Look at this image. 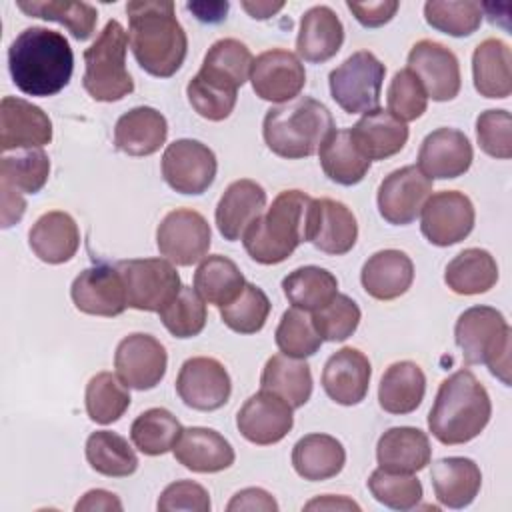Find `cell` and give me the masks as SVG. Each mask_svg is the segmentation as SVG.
Returning a JSON list of instances; mask_svg holds the SVG:
<instances>
[{"mask_svg": "<svg viewBox=\"0 0 512 512\" xmlns=\"http://www.w3.org/2000/svg\"><path fill=\"white\" fill-rule=\"evenodd\" d=\"M128 44L138 66L158 78L180 70L188 52V36L170 0H132L126 4Z\"/></svg>", "mask_w": 512, "mask_h": 512, "instance_id": "1", "label": "cell"}, {"mask_svg": "<svg viewBox=\"0 0 512 512\" xmlns=\"http://www.w3.org/2000/svg\"><path fill=\"white\" fill-rule=\"evenodd\" d=\"M8 70L20 92L46 98L68 86L74 54L64 34L44 26H30L8 46Z\"/></svg>", "mask_w": 512, "mask_h": 512, "instance_id": "2", "label": "cell"}, {"mask_svg": "<svg viewBox=\"0 0 512 512\" xmlns=\"http://www.w3.org/2000/svg\"><path fill=\"white\" fill-rule=\"evenodd\" d=\"M490 416L488 390L472 370L462 368L440 382L428 414V430L446 446L466 444L488 426Z\"/></svg>", "mask_w": 512, "mask_h": 512, "instance_id": "3", "label": "cell"}, {"mask_svg": "<svg viewBox=\"0 0 512 512\" xmlns=\"http://www.w3.org/2000/svg\"><path fill=\"white\" fill-rule=\"evenodd\" d=\"M312 202L302 190H282L244 232L242 244L248 256L264 266L280 264L308 242Z\"/></svg>", "mask_w": 512, "mask_h": 512, "instance_id": "4", "label": "cell"}, {"mask_svg": "<svg viewBox=\"0 0 512 512\" xmlns=\"http://www.w3.org/2000/svg\"><path fill=\"white\" fill-rule=\"evenodd\" d=\"M336 130L330 110L316 98L298 96L272 106L262 122L266 146L282 158L298 160L318 152L322 142Z\"/></svg>", "mask_w": 512, "mask_h": 512, "instance_id": "5", "label": "cell"}, {"mask_svg": "<svg viewBox=\"0 0 512 512\" xmlns=\"http://www.w3.org/2000/svg\"><path fill=\"white\" fill-rule=\"evenodd\" d=\"M454 340L466 364H486L492 376L510 386L512 330L500 310L482 304L464 310L456 320Z\"/></svg>", "mask_w": 512, "mask_h": 512, "instance_id": "6", "label": "cell"}, {"mask_svg": "<svg viewBox=\"0 0 512 512\" xmlns=\"http://www.w3.org/2000/svg\"><path fill=\"white\" fill-rule=\"evenodd\" d=\"M126 50L128 34L118 20H108L92 46L84 50L82 86L96 102H118L134 90Z\"/></svg>", "mask_w": 512, "mask_h": 512, "instance_id": "7", "label": "cell"}, {"mask_svg": "<svg viewBox=\"0 0 512 512\" xmlns=\"http://www.w3.org/2000/svg\"><path fill=\"white\" fill-rule=\"evenodd\" d=\"M386 66L370 52L358 50L328 76L330 94L348 114H366L380 104Z\"/></svg>", "mask_w": 512, "mask_h": 512, "instance_id": "8", "label": "cell"}, {"mask_svg": "<svg viewBox=\"0 0 512 512\" xmlns=\"http://www.w3.org/2000/svg\"><path fill=\"white\" fill-rule=\"evenodd\" d=\"M126 286L128 306L160 312L182 288L180 276L166 258H132L116 262Z\"/></svg>", "mask_w": 512, "mask_h": 512, "instance_id": "9", "label": "cell"}, {"mask_svg": "<svg viewBox=\"0 0 512 512\" xmlns=\"http://www.w3.org/2000/svg\"><path fill=\"white\" fill-rule=\"evenodd\" d=\"M212 244L208 220L192 208L168 212L156 228L160 256L176 266H192L206 258Z\"/></svg>", "mask_w": 512, "mask_h": 512, "instance_id": "10", "label": "cell"}, {"mask_svg": "<svg viewBox=\"0 0 512 512\" xmlns=\"http://www.w3.org/2000/svg\"><path fill=\"white\" fill-rule=\"evenodd\" d=\"M160 166L166 184L180 194L206 192L212 186L218 170L212 148L192 138H180L168 144Z\"/></svg>", "mask_w": 512, "mask_h": 512, "instance_id": "11", "label": "cell"}, {"mask_svg": "<svg viewBox=\"0 0 512 512\" xmlns=\"http://www.w3.org/2000/svg\"><path fill=\"white\" fill-rule=\"evenodd\" d=\"M476 212L472 200L458 190L430 194L420 210V230L434 246L462 242L474 228Z\"/></svg>", "mask_w": 512, "mask_h": 512, "instance_id": "12", "label": "cell"}, {"mask_svg": "<svg viewBox=\"0 0 512 512\" xmlns=\"http://www.w3.org/2000/svg\"><path fill=\"white\" fill-rule=\"evenodd\" d=\"M432 194V180L414 164L392 170L378 186L376 202L380 216L394 224L406 226L420 216L424 202Z\"/></svg>", "mask_w": 512, "mask_h": 512, "instance_id": "13", "label": "cell"}, {"mask_svg": "<svg viewBox=\"0 0 512 512\" xmlns=\"http://www.w3.org/2000/svg\"><path fill=\"white\" fill-rule=\"evenodd\" d=\"M176 392L188 408L212 412L228 402L232 380L220 360L210 356H194L180 366L176 376Z\"/></svg>", "mask_w": 512, "mask_h": 512, "instance_id": "14", "label": "cell"}, {"mask_svg": "<svg viewBox=\"0 0 512 512\" xmlns=\"http://www.w3.org/2000/svg\"><path fill=\"white\" fill-rule=\"evenodd\" d=\"M168 354L164 344L152 334L134 332L124 336L114 352L118 378L134 390H150L166 374Z\"/></svg>", "mask_w": 512, "mask_h": 512, "instance_id": "15", "label": "cell"}, {"mask_svg": "<svg viewBox=\"0 0 512 512\" xmlns=\"http://www.w3.org/2000/svg\"><path fill=\"white\" fill-rule=\"evenodd\" d=\"M408 70L420 80L426 96L436 102L454 100L460 92V62L448 46L436 40L424 38L410 48Z\"/></svg>", "mask_w": 512, "mask_h": 512, "instance_id": "16", "label": "cell"}, {"mask_svg": "<svg viewBox=\"0 0 512 512\" xmlns=\"http://www.w3.org/2000/svg\"><path fill=\"white\" fill-rule=\"evenodd\" d=\"M250 82L258 98L274 104H286L298 98L306 84L304 64L294 52L272 48L254 58Z\"/></svg>", "mask_w": 512, "mask_h": 512, "instance_id": "17", "label": "cell"}, {"mask_svg": "<svg viewBox=\"0 0 512 512\" xmlns=\"http://www.w3.org/2000/svg\"><path fill=\"white\" fill-rule=\"evenodd\" d=\"M70 296L74 306L90 316L114 318L128 308L124 278L116 264H96L82 270L70 286Z\"/></svg>", "mask_w": 512, "mask_h": 512, "instance_id": "18", "label": "cell"}, {"mask_svg": "<svg viewBox=\"0 0 512 512\" xmlns=\"http://www.w3.org/2000/svg\"><path fill=\"white\" fill-rule=\"evenodd\" d=\"M292 406L280 396L262 390L252 394L236 414L238 432L252 444L270 446L280 442L294 426Z\"/></svg>", "mask_w": 512, "mask_h": 512, "instance_id": "19", "label": "cell"}, {"mask_svg": "<svg viewBox=\"0 0 512 512\" xmlns=\"http://www.w3.org/2000/svg\"><path fill=\"white\" fill-rule=\"evenodd\" d=\"M52 140L48 114L18 96H4L0 102V150L42 148Z\"/></svg>", "mask_w": 512, "mask_h": 512, "instance_id": "20", "label": "cell"}, {"mask_svg": "<svg viewBox=\"0 0 512 512\" xmlns=\"http://www.w3.org/2000/svg\"><path fill=\"white\" fill-rule=\"evenodd\" d=\"M474 150L468 136L456 128H436L420 144L418 168L430 180L458 178L472 166Z\"/></svg>", "mask_w": 512, "mask_h": 512, "instance_id": "21", "label": "cell"}, {"mask_svg": "<svg viewBox=\"0 0 512 512\" xmlns=\"http://www.w3.org/2000/svg\"><path fill=\"white\" fill-rule=\"evenodd\" d=\"M372 366L364 352L344 346L334 352L322 370V388L330 400L342 406L360 404L370 386Z\"/></svg>", "mask_w": 512, "mask_h": 512, "instance_id": "22", "label": "cell"}, {"mask_svg": "<svg viewBox=\"0 0 512 512\" xmlns=\"http://www.w3.org/2000/svg\"><path fill=\"white\" fill-rule=\"evenodd\" d=\"M358 240V222L354 212L340 200L314 198L310 212L308 242L320 252L342 256Z\"/></svg>", "mask_w": 512, "mask_h": 512, "instance_id": "23", "label": "cell"}, {"mask_svg": "<svg viewBox=\"0 0 512 512\" xmlns=\"http://www.w3.org/2000/svg\"><path fill=\"white\" fill-rule=\"evenodd\" d=\"M266 208V190L250 180L240 178L228 184L224 194L216 204V226L224 240L236 242L242 240L244 232Z\"/></svg>", "mask_w": 512, "mask_h": 512, "instance_id": "24", "label": "cell"}, {"mask_svg": "<svg viewBox=\"0 0 512 512\" xmlns=\"http://www.w3.org/2000/svg\"><path fill=\"white\" fill-rule=\"evenodd\" d=\"M172 452L178 464L198 474L222 472L236 458L232 444L220 432L204 426L184 428Z\"/></svg>", "mask_w": 512, "mask_h": 512, "instance_id": "25", "label": "cell"}, {"mask_svg": "<svg viewBox=\"0 0 512 512\" xmlns=\"http://www.w3.org/2000/svg\"><path fill=\"white\" fill-rule=\"evenodd\" d=\"M432 448L428 434L414 426L388 428L376 444L378 468L398 474H416L430 464Z\"/></svg>", "mask_w": 512, "mask_h": 512, "instance_id": "26", "label": "cell"}, {"mask_svg": "<svg viewBox=\"0 0 512 512\" xmlns=\"http://www.w3.org/2000/svg\"><path fill=\"white\" fill-rule=\"evenodd\" d=\"M344 42V26L338 14L324 4L308 8L300 18L296 52L312 64H322L338 54Z\"/></svg>", "mask_w": 512, "mask_h": 512, "instance_id": "27", "label": "cell"}, {"mask_svg": "<svg viewBox=\"0 0 512 512\" xmlns=\"http://www.w3.org/2000/svg\"><path fill=\"white\" fill-rule=\"evenodd\" d=\"M414 280V264L410 256L396 248L374 252L362 266L360 282L376 300H394L408 292Z\"/></svg>", "mask_w": 512, "mask_h": 512, "instance_id": "28", "label": "cell"}, {"mask_svg": "<svg viewBox=\"0 0 512 512\" xmlns=\"http://www.w3.org/2000/svg\"><path fill=\"white\" fill-rule=\"evenodd\" d=\"M28 244L42 262L64 264L78 252L80 230L68 212L50 210L32 224Z\"/></svg>", "mask_w": 512, "mask_h": 512, "instance_id": "29", "label": "cell"}, {"mask_svg": "<svg viewBox=\"0 0 512 512\" xmlns=\"http://www.w3.org/2000/svg\"><path fill=\"white\" fill-rule=\"evenodd\" d=\"M168 136V122L152 106H136L124 112L114 126V146L128 156H150Z\"/></svg>", "mask_w": 512, "mask_h": 512, "instance_id": "30", "label": "cell"}, {"mask_svg": "<svg viewBox=\"0 0 512 512\" xmlns=\"http://www.w3.org/2000/svg\"><path fill=\"white\" fill-rule=\"evenodd\" d=\"M430 480L434 494L442 506L466 508L480 492L482 472L478 464L470 458L448 456L432 464Z\"/></svg>", "mask_w": 512, "mask_h": 512, "instance_id": "31", "label": "cell"}, {"mask_svg": "<svg viewBox=\"0 0 512 512\" xmlns=\"http://www.w3.org/2000/svg\"><path fill=\"white\" fill-rule=\"evenodd\" d=\"M252 62V52L244 42L236 38H220L208 48L198 76L212 86L238 92V88L250 80Z\"/></svg>", "mask_w": 512, "mask_h": 512, "instance_id": "32", "label": "cell"}, {"mask_svg": "<svg viewBox=\"0 0 512 512\" xmlns=\"http://www.w3.org/2000/svg\"><path fill=\"white\" fill-rule=\"evenodd\" d=\"M350 134L370 162L398 154L408 142V126L382 108L362 114Z\"/></svg>", "mask_w": 512, "mask_h": 512, "instance_id": "33", "label": "cell"}, {"mask_svg": "<svg viewBox=\"0 0 512 512\" xmlns=\"http://www.w3.org/2000/svg\"><path fill=\"white\" fill-rule=\"evenodd\" d=\"M474 88L484 98H508L512 92V52L500 38L482 40L472 54Z\"/></svg>", "mask_w": 512, "mask_h": 512, "instance_id": "34", "label": "cell"}, {"mask_svg": "<svg viewBox=\"0 0 512 512\" xmlns=\"http://www.w3.org/2000/svg\"><path fill=\"white\" fill-rule=\"evenodd\" d=\"M346 464V450L330 434H306L292 448V466L296 474L310 482L334 478Z\"/></svg>", "mask_w": 512, "mask_h": 512, "instance_id": "35", "label": "cell"}, {"mask_svg": "<svg viewBox=\"0 0 512 512\" xmlns=\"http://www.w3.org/2000/svg\"><path fill=\"white\" fill-rule=\"evenodd\" d=\"M426 392L424 370L412 360H400L390 364L378 386V402L384 412L410 414L414 412Z\"/></svg>", "mask_w": 512, "mask_h": 512, "instance_id": "36", "label": "cell"}, {"mask_svg": "<svg viewBox=\"0 0 512 512\" xmlns=\"http://www.w3.org/2000/svg\"><path fill=\"white\" fill-rule=\"evenodd\" d=\"M260 388L268 390L292 408L304 406L312 396V372L304 358L274 354L266 360L260 376Z\"/></svg>", "mask_w": 512, "mask_h": 512, "instance_id": "37", "label": "cell"}, {"mask_svg": "<svg viewBox=\"0 0 512 512\" xmlns=\"http://www.w3.org/2000/svg\"><path fill=\"white\" fill-rule=\"evenodd\" d=\"M318 158L324 174L342 186L362 182L372 164L354 142L350 128L334 130L318 148Z\"/></svg>", "mask_w": 512, "mask_h": 512, "instance_id": "38", "label": "cell"}, {"mask_svg": "<svg viewBox=\"0 0 512 512\" xmlns=\"http://www.w3.org/2000/svg\"><path fill=\"white\" fill-rule=\"evenodd\" d=\"M446 286L460 296L484 294L498 282V264L484 248H466L444 270Z\"/></svg>", "mask_w": 512, "mask_h": 512, "instance_id": "39", "label": "cell"}, {"mask_svg": "<svg viewBox=\"0 0 512 512\" xmlns=\"http://www.w3.org/2000/svg\"><path fill=\"white\" fill-rule=\"evenodd\" d=\"M246 280L238 264L222 254H210L200 260L194 272V290L204 302L218 308L230 304L244 288Z\"/></svg>", "mask_w": 512, "mask_h": 512, "instance_id": "40", "label": "cell"}, {"mask_svg": "<svg viewBox=\"0 0 512 512\" xmlns=\"http://www.w3.org/2000/svg\"><path fill=\"white\" fill-rule=\"evenodd\" d=\"M282 290L294 308L314 312L338 294V280L330 270L310 264L284 276Z\"/></svg>", "mask_w": 512, "mask_h": 512, "instance_id": "41", "label": "cell"}, {"mask_svg": "<svg viewBox=\"0 0 512 512\" xmlns=\"http://www.w3.org/2000/svg\"><path fill=\"white\" fill-rule=\"evenodd\" d=\"M86 460L92 470L108 478H126L138 468V456L128 440L110 430H96L88 436Z\"/></svg>", "mask_w": 512, "mask_h": 512, "instance_id": "42", "label": "cell"}, {"mask_svg": "<svg viewBox=\"0 0 512 512\" xmlns=\"http://www.w3.org/2000/svg\"><path fill=\"white\" fill-rule=\"evenodd\" d=\"M16 6L34 18L64 24L76 40H88L98 22V12L88 2L70 0H18Z\"/></svg>", "mask_w": 512, "mask_h": 512, "instance_id": "43", "label": "cell"}, {"mask_svg": "<svg viewBox=\"0 0 512 512\" xmlns=\"http://www.w3.org/2000/svg\"><path fill=\"white\" fill-rule=\"evenodd\" d=\"M180 420L166 408H148L130 426L132 444L146 456H160L174 448L182 434Z\"/></svg>", "mask_w": 512, "mask_h": 512, "instance_id": "44", "label": "cell"}, {"mask_svg": "<svg viewBox=\"0 0 512 512\" xmlns=\"http://www.w3.org/2000/svg\"><path fill=\"white\" fill-rule=\"evenodd\" d=\"M86 414L96 424H112L124 416L130 406V390L112 372H98L86 384Z\"/></svg>", "mask_w": 512, "mask_h": 512, "instance_id": "45", "label": "cell"}, {"mask_svg": "<svg viewBox=\"0 0 512 512\" xmlns=\"http://www.w3.org/2000/svg\"><path fill=\"white\" fill-rule=\"evenodd\" d=\"M50 176V158L42 148H26L16 156H2L0 186H8L22 194H36Z\"/></svg>", "mask_w": 512, "mask_h": 512, "instance_id": "46", "label": "cell"}, {"mask_svg": "<svg viewBox=\"0 0 512 512\" xmlns=\"http://www.w3.org/2000/svg\"><path fill=\"white\" fill-rule=\"evenodd\" d=\"M270 310L272 304L266 292L260 286L246 282L242 292L230 304L220 308V318L238 334H256L264 328Z\"/></svg>", "mask_w": 512, "mask_h": 512, "instance_id": "47", "label": "cell"}, {"mask_svg": "<svg viewBox=\"0 0 512 512\" xmlns=\"http://www.w3.org/2000/svg\"><path fill=\"white\" fill-rule=\"evenodd\" d=\"M426 22L448 36L462 38L474 34L482 24V6L474 0H430L424 4Z\"/></svg>", "mask_w": 512, "mask_h": 512, "instance_id": "48", "label": "cell"}, {"mask_svg": "<svg viewBox=\"0 0 512 512\" xmlns=\"http://www.w3.org/2000/svg\"><path fill=\"white\" fill-rule=\"evenodd\" d=\"M166 330L176 338H194L206 326L204 298L190 286H182L180 292L158 312Z\"/></svg>", "mask_w": 512, "mask_h": 512, "instance_id": "49", "label": "cell"}, {"mask_svg": "<svg viewBox=\"0 0 512 512\" xmlns=\"http://www.w3.org/2000/svg\"><path fill=\"white\" fill-rule=\"evenodd\" d=\"M274 340L280 352L292 358L314 356L324 342L312 324V316H308L306 310L294 306L282 314Z\"/></svg>", "mask_w": 512, "mask_h": 512, "instance_id": "50", "label": "cell"}, {"mask_svg": "<svg viewBox=\"0 0 512 512\" xmlns=\"http://www.w3.org/2000/svg\"><path fill=\"white\" fill-rule=\"evenodd\" d=\"M368 490L372 496L392 508V510H410L422 500V482L414 474H398L376 468L368 478Z\"/></svg>", "mask_w": 512, "mask_h": 512, "instance_id": "51", "label": "cell"}, {"mask_svg": "<svg viewBox=\"0 0 512 512\" xmlns=\"http://www.w3.org/2000/svg\"><path fill=\"white\" fill-rule=\"evenodd\" d=\"M360 318L362 312L358 304L340 292L328 304L312 312V324L326 342H342L350 338L356 332Z\"/></svg>", "mask_w": 512, "mask_h": 512, "instance_id": "52", "label": "cell"}, {"mask_svg": "<svg viewBox=\"0 0 512 512\" xmlns=\"http://www.w3.org/2000/svg\"><path fill=\"white\" fill-rule=\"evenodd\" d=\"M386 100L388 112L404 124L420 118L428 106V96L420 80L408 68H402L394 74L386 92Z\"/></svg>", "mask_w": 512, "mask_h": 512, "instance_id": "53", "label": "cell"}, {"mask_svg": "<svg viewBox=\"0 0 512 512\" xmlns=\"http://www.w3.org/2000/svg\"><path fill=\"white\" fill-rule=\"evenodd\" d=\"M476 140L484 154L508 160L512 156V116L508 110H484L476 118Z\"/></svg>", "mask_w": 512, "mask_h": 512, "instance_id": "54", "label": "cell"}, {"mask_svg": "<svg viewBox=\"0 0 512 512\" xmlns=\"http://www.w3.org/2000/svg\"><path fill=\"white\" fill-rule=\"evenodd\" d=\"M186 96L198 116L212 120V122H220L232 114V110L236 106L238 92H230V90L212 86L196 74L186 84Z\"/></svg>", "mask_w": 512, "mask_h": 512, "instance_id": "55", "label": "cell"}, {"mask_svg": "<svg viewBox=\"0 0 512 512\" xmlns=\"http://www.w3.org/2000/svg\"><path fill=\"white\" fill-rule=\"evenodd\" d=\"M210 494L208 490L192 480H176L168 484L158 502L156 508L160 512H172V510H192V512H208L210 510Z\"/></svg>", "mask_w": 512, "mask_h": 512, "instance_id": "56", "label": "cell"}, {"mask_svg": "<svg viewBox=\"0 0 512 512\" xmlns=\"http://www.w3.org/2000/svg\"><path fill=\"white\" fill-rule=\"evenodd\" d=\"M348 10L354 14V18L366 26V28H378L390 22L400 8L396 0H378V2H346Z\"/></svg>", "mask_w": 512, "mask_h": 512, "instance_id": "57", "label": "cell"}, {"mask_svg": "<svg viewBox=\"0 0 512 512\" xmlns=\"http://www.w3.org/2000/svg\"><path fill=\"white\" fill-rule=\"evenodd\" d=\"M228 512H240V510H262V512H276L278 502L270 492L264 488H244L232 496V500L226 506Z\"/></svg>", "mask_w": 512, "mask_h": 512, "instance_id": "58", "label": "cell"}, {"mask_svg": "<svg viewBox=\"0 0 512 512\" xmlns=\"http://www.w3.org/2000/svg\"><path fill=\"white\" fill-rule=\"evenodd\" d=\"M76 512H84V510H116L120 512L122 510V502L120 498L114 494V492H108V490H102V488H94V490H88L74 506Z\"/></svg>", "mask_w": 512, "mask_h": 512, "instance_id": "59", "label": "cell"}, {"mask_svg": "<svg viewBox=\"0 0 512 512\" xmlns=\"http://www.w3.org/2000/svg\"><path fill=\"white\" fill-rule=\"evenodd\" d=\"M0 196H2V228H10L22 220L26 212V200L22 192L12 190L8 186H0Z\"/></svg>", "mask_w": 512, "mask_h": 512, "instance_id": "60", "label": "cell"}, {"mask_svg": "<svg viewBox=\"0 0 512 512\" xmlns=\"http://www.w3.org/2000/svg\"><path fill=\"white\" fill-rule=\"evenodd\" d=\"M304 510H360V506L356 502H352L346 496H332V494H324L318 496L314 500H310Z\"/></svg>", "mask_w": 512, "mask_h": 512, "instance_id": "61", "label": "cell"}, {"mask_svg": "<svg viewBox=\"0 0 512 512\" xmlns=\"http://www.w3.org/2000/svg\"><path fill=\"white\" fill-rule=\"evenodd\" d=\"M242 8L256 20L272 18L284 8V2H242Z\"/></svg>", "mask_w": 512, "mask_h": 512, "instance_id": "62", "label": "cell"}]
</instances>
